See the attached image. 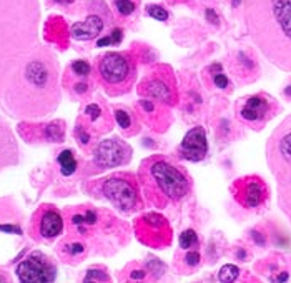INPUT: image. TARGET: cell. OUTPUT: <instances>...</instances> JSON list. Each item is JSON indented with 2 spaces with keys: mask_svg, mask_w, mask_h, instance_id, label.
<instances>
[{
  "mask_svg": "<svg viewBox=\"0 0 291 283\" xmlns=\"http://www.w3.org/2000/svg\"><path fill=\"white\" fill-rule=\"evenodd\" d=\"M2 105L15 118H39L59 107V65L50 50L39 47L10 78Z\"/></svg>",
  "mask_w": 291,
  "mask_h": 283,
  "instance_id": "1",
  "label": "cell"
},
{
  "mask_svg": "<svg viewBox=\"0 0 291 283\" xmlns=\"http://www.w3.org/2000/svg\"><path fill=\"white\" fill-rule=\"evenodd\" d=\"M39 0H0V98L20 65L39 49Z\"/></svg>",
  "mask_w": 291,
  "mask_h": 283,
  "instance_id": "2",
  "label": "cell"
},
{
  "mask_svg": "<svg viewBox=\"0 0 291 283\" xmlns=\"http://www.w3.org/2000/svg\"><path fill=\"white\" fill-rule=\"evenodd\" d=\"M245 22L264 59L291 73V0H245Z\"/></svg>",
  "mask_w": 291,
  "mask_h": 283,
  "instance_id": "3",
  "label": "cell"
},
{
  "mask_svg": "<svg viewBox=\"0 0 291 283\" xmlns=\"http://www.w3.org/2000/svg\"><path fill=\"white\" fill-rule=\"evenodd\" d=\"M140 190L152 207L166 208L191 192V177L183 167L163 155H152L138 169Z\"/></svg>",
  "mask_w": 291,
  "mask_h": 283,
  "instance_id": "4",
  "label": "cell"
},
{
  "mask_svg": "<svg viewBox=\"0 0 291 283\" xmlns=\"http://www.w3.org/2000/svg\"><path fill=\"white\" fill-rule=\"evenodd\" d=\"M266 162L276 180L278 205L291 223V113L269 135Z\"/></svg>",
  "mask_w": 291,
  "mask_h": 283,
  "instance_id": "5",
  "label": "cell"
},
{
  "mask_svg": "<svg viewBox=\"0 0 291 283\" xmlns=\"http://www.w3.org/2000/svg\"><path fill=\"white\" fill-rule=\"evenodd\" d=\"M97 73L108 95L120 97L132 90L137 78L135 60L122 52H107L97 60Z\"/></svg>",
  "mask_w": 291,
  "mask_h": 283,
  "instance_id": "6",
  "label": "cell"
},
{
  "mask_svg": "<svg viewBox=\"0 0 291 283\" xmlns=\"http://www.w3.org/2000/svg\"><path fill=\"white\" fill-rule=\"evenodd\" d=\"M98 188L103 198H107L118 212L122 213H137L143 208L142 190H140L138 178L127 174L117 172L110 177H105L98 182Z\"/></svg>",
  "mask_w": 291,
  "mask_h": 283,
  "instance_id": "7",
  "label": "cell"
},
{
  "mask_svg": "<svg viewBox=\"0 0 291 283\" xmlns=\"http://www.w3.org/2000/svg\"><path fill=\"white\" fill-rule=\"evenodd\" d=\"M279 110V103L264 92L241 97L235 105L236 118L253 130H261L269 120L276 117Z\"/></svg>",
  "mask_w": 291,
  "mask_h": 283,
  "instance_id": "8",
  "label": "cell"
},
{
  "mask_svg": "<svg viewBox=\"0 0 291 283\" xmlns=\"http://www.w3.org/2000/svg\"><path fill=\"white\" fill-rule=\"evenodd\" d=\"M135 233L137 238L147 247L152 248H165L171 243L173 232L163 215L150 212L142 215L135 222Z\"/></svg>",
  "mask_w": 291,
  "mask_h": 283,
  "instance_id": "9",
  "label": "cell"
},
{
  "mask_svg": "<svg viewBox=\"0 0 291 283\" xmlns=\"http://www.w3.org/2000/svg\"><path fill=\"white\" fill-rule=\"evenodd\" d=\"M231 193L238 205L248 208V210L263 207L269 198V188L266 182L258 175L236 178L231 185Z\"/></svg>",
  "mask_w": 291,
  "mask_h": 283,
  "instance_id": "10",
  "label": "cell"
},
{
  "mask_svg": "<svg viewBox=\"0 0 291 283\" xmlns=\"http://www.w3.org/2000/svg\"><path fill=\"white\" fill-rule=\"evenodd\" d=\"M130 160H132V147L118 137L98 142L92 157V164L98 170H108L127 165Z\"/></svg>",
  "mask_w": 291,
  "mask_h": 283,
  "instance_id": "11",
  "label": "cell"
},
{
  "mask_svg": "<svg viewBox=\"0 0 291 283\" xmlns=\"http://www.w3.org/2000/svg\"><path fill=\"white\" fill-rule=\"evenodd\" d=\"M17 276L24 283H49L57 276V266L42 251H32L17 266Z\"/></svg>",
  "mask_w": 291,
  "mask_h": 283,
  "instance_id": "12",
  "label": "cell"
},
{
  "mask_svg": "<svg viewBox=\"0 0 291 283\" xmlns=\"http://www.w3.org/2000/svg\"><path fill=\"white\" fill-rule=\"evenodd\" d=\"M32 232H34V237H37L40 240L57 238L64 232V217L52 205L40 207L37 213L34 215Z\"/></svg>",
  "mask_w": 291,
  "mask_h": 283,
  "instance_id": "13",
  "label": "cell"
},
{
  "mask_svg": "<svg viewBox=\"0 0 291 283\" xmlns=\"http://www.w3.org/2000/svg\"><path fill=\"white\" fill-rule=\"evenodd\" d=\"M140 95L155 98L163 103H170L173 105L176 98V90H175V80L173 75L168 72L162 75V73H152L148 78H145V82L138 87Z\"/></svg>",
  "mask_w": 291,
  "mask_h": 283,
  "instance_id": "14",
  "label": "cell"
},
{
  "mask_svg": "<svg viewBox=\"0 0 291 283\" xmlns=\"http://www.w3.org/2000/svg\"><path fill=\"white\" fill-rule=\"evenodd\" d=\"M208 154V140L203 127L191 128L178 147V155L188 162H201Z\"/></svg>",
  "mask_w": 291,
  "mask_h": 283,
  "instance_id": "15",
  "label": "cell"
},
{
  "mask_svg": "<svg viewBox=\"0 0 291 283\" xmlns=\"http://www.w3.org/2000/svg\"><path fill=\"white\" fill-rule=\"evenodd\" d=\"M20 160L19 144L9 122L0 115V172L17 165Z\"/></svg>",
  "mask_w": 291,
  "mask_h": 283,
  "instance_id": "16",
  "label": "cell"
},
{
  "mask_svg": "<svg viewBox=\"0 0 291 283\" xmlns=\"http://www.w3.org/2000/svg\"><path fill=\"white\" fill-rule=\"evenodd\" d=\"M103 27H105L103 20L100 17H97V15H92V17L85 19L83 22H77L75 25H72L70 34L77 40H90L100 35Z\"/></svg>",
  "mask_w": 291,
  "mask_h": 283,
  "instance_id": "17",
  "label": "cell"
},
{
  "mask_svg": "<svg viewBox=\"0 0 291 283\" xmlns=\"http://www.w3.org/2000/svg\"><path fill=\"white\" fill-rule=\"evenodd\" d=\"M57 160H59L62 175L69 177L72 174H75V170H77V160H75L74 154H72V150L60 152V155H59V159H57Z\"/></svg>",
  "mask_w": 291,
  "mask_h": 283,
  "instance_id": "18",
  "label": "cell"
},
{
  "mask_svg": "<svg viewBox=\"0 0 291 283\" xmlns=\"http://www.w3.org/2000/svg\"><path fill=\"white\" fill-rule=\"evenodd\" d=\"M64 122H54L45 127V137L50 142H64Z\"/></svg>",
  "mask_w": 291,
  "mask_h": 283,
  "instance_id": "19",
  "label": "cell"
},
{
  "mask_svg": "<svg viewBox=\"0 0 291 283\" xmlns=\"http://www.w3.org/2000/svg\"><path fill=\"white\" fill-rule=\"evenodd\" d=\"M198 245V235H196L195 230H185L183 233L180 235V247L185 250H190Z\"/></svg>",
  "mask_w": 291,
  "mask_h": 283,
  "instance_id": "20",
  "label": "cell"
},
{
  "mask_svg": "<svg viewBox=\"0 0 291 283\" xmlns=\"http://www.w3.org/2000/svg\"><path fill=\"white\" fill-rule=\"evenodd\" d=\"M70 69H72V72H74L77 77H82V78L90 77V73H92V67L85 60H75V62H72Z\"/></svg>",
  "mask_w": 291,
  "mask_h": 283,
  "instance_id": "21",
  "label": "cell"
},
{
  "mask_svg": "<svg viewBox=\"0 0 291 283\" xmlns=\"http://www.w3.org/2000/svg\"><path fill=\"white\" fill-rule=\"evenodd\" d=\"M238 275H240V270H238V266H235V265H225L220 270V275H218V278H220V281H235L238 278Z\"/></svg>",
  "mask_w": 291,
  "mask_h": 283,
  "instance_id": "22",
  "label": "cell"
},
{
  "mask_svg": "<svg viewBox=\"0 0 291 283\" xmlns=\"http://www.w3.org/2000/svg\"><path fill=\"white\" fill-rule=\"evenodd\" d=\"M115 7L118 10V14L123 15V17H128L135 12L137 9V4L133 0H115Z\"/></svg>",
  "mask_w": 291,
  "mask_h": 283,
  "instance_id": "23",
  "label": "cell"
},
{
  "mask_svg": "<svg viewBox=\"0 0 291 283\" xmlns=\"http://www.w3.org/2000/svg\"><path fill=\"white\" fill-rule=\"evenodd\" d=\"M147 15H150V17L155 20H160V22L168 20V10H165L163 7H160V5H148Z\"/></svg>",
  "mask_w": 291,
  "mask_h": 283,
  "instance_id": "24",
  "label": "cell"
},
{
  "mask_svg": "<svg viewBox=\"0 0 291 283\" xmlns=\"http://www.w3.org/2000/svg\"><path fill=\"white\" fill-rule=\"evenodd\" d=\"M115 118H117V123L120 125L123 130H128L132 127V117H130V113L125 112V110H115Z\"/></svg>",
  "mask_w": 291,
  "mask_h": 283,
  "instance_id": "25",
  "label": "cell"
},
{
  "mask_svg": "<svg viewBox=\"0 0 291 283\" xmlns=\"http://www.w3.org/2000/svg\"><path fill=\"white\" fill-rule=\"evenodd\" d=\"M122 42V30L120 29H117V30H113L112 35H108L105 37V39H100L98 40V47H105V45H110V44H120Z\"/></svg>",
  "mask_w": 291,
  "mask_h": 283,
  "instance_id": "26",
  "label": "cell"
},
{
  "mask_svg": "<svg viewBox=\"0 0 291 283\" xmlns=\"http://www.w3.org/2000/svg\"><path fill=\"white\" fill-rule=\"evenodd\" d=\"M185 263L190 266V268H195V266H198L200 265V253L198 251H195V250H191V251H188V253L185 255Z\"/></svg>",
  "mask_w": 291,
  "mask_h": 283,
  "instance_id": "27",
  "label": "cell"
},
{
  "mask_svg": "<svg viewBox=\"0 0 291 283\" xmlns=\"http://www.w3.org/2000/svg\"><path fill=\"white\" fill-rule=\"evenodd\" d=\"M65 250L67 253L72 255V256H77V255H82L85 251V245L80 243V242H72L69 245H65Z\"/></svg>",
  "mask_w": 291,
  "mask_h": 283,
  "instance_id": "28",
  "label": "cell"
},
{
  "mask_svg": "<svg viewBox=\"0 0 291 283\" xmlns=\"http://www.w3.org/2000/svg\"><path fill=\"white\" fill-rule=\"evenodd\" d=\"M102 271L100 270H90L87 271V276H85V281H92V280H97V281H108L110 278H108L107 275H100Z\"/></svg>",
  "mask_w": 291,
  "mask_h": 283,
  "instance_id": "29",
  "label": "cell"
},
{
  "mask_svg": "<svg viewBox=\"0 0 291 283\" xmlns=\"http://www.w3.org/2000/svg\"><path fill=\"white\" fill-rule=\"evenodd\" d=\"M75 135H77V138L80 140V144H82V145H87L88 142H90V135H88V132H85V130H83L82 125H79V127H77Z\"/></svg>",
  "mask_w": 291,
  "mask_h": 283,
  "instance_id": "30",
  "label": "cell"
},
{
  "mask_svg": "<svg viewBox=\"0 0 291 283\" xmlns=\"http://www.w3.org/2000/svg\"><path fill=\"white\" fill-rule=\"evenodd\" d=\"M213 80H215V85H216V87H220V88H225V87L228 85V78H226L225 75H223V73H216Z\"/></svg>",
  "mask_w": 291,
  "mask_h": 283,
  "instance_id": "31",
  "label": "cell"
},
{
  "mask_svg": "<svg viewBox=\"0 0 291 283\" xmlns=\"http://www.w3.org/2000/svg\"><path fill=\"white\" fill-rule=\"evenodd\" d=\"M87 87H88L87 83H77V85H75V90H77V92H87V90H88Z\"/></svg>",
  "mask_w": 291,
  "mask_h": 283,
  "instance_id": "32",
  "label": "cell"
},
{
  "mask_svg": "<svg viewBox=\"0 0 291 283\" xmlns=\"http://www.w3.org/2000/svg\"><path fill=\"white\" fill-rule=\"evenodd\" d=\"M143 276H145V271H143V270H142V271L137 270V271H133L132 278H143Z\"/></svg>",
  "mask_w": 291,
  "mask_h": 283,
  "instance_id": "33",
  "label": "cell"
},
{
  "mask_svg": "<svg viewBox=\"0 0 291 283\" xmlns=\"http://www.w3.org/2000/svg\"><path fill=\"white\" fill-rule=\"evenodd\" d=\"M10 278H9V276H5V275H2V273H0V281H9Z\"/></svg>",
  "mask_w": 291,
  "mask_h": 283,
  "instance_id": "34",
  "label": "cell"
},
{
  "mask_svg": "<svg viewBox=\"0 0 291 283\" xmlns=\"http://www.w3.org/2000/svg\"><path fill=\"white\" fill-rule=\"evenodd\" d=\"M284 93H286V95H288V97H291V87H288V88H286V90H284Z\"/></svg>",
  "mask_w": 291,
  "mask_h": 283,
  "instance_id": "35",
  "label": "cell"
}]
</instances>
